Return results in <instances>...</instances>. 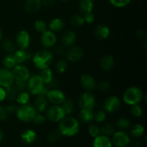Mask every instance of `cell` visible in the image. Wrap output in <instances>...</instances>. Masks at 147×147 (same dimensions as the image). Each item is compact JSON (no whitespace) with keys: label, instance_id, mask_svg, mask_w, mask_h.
I'll return each mask as SVG.
<instances>
[{"label":"cell","instance_id":"1","mask_svg":"<svg viewBox=\"0 0 147 147\" xmlns=\"http://www.w3.org/2000/svg\"><path fill=\"white\" fill-rule=\"evenodd\" d=\"M58 123V131L61 135L65 136H74L78 134L80 131L79 121L73 116H65Z\"/></svg>","mask_w":147,"mask_h":147},{"label":"cell","instance_id":"2","mask_svg":"<svg viewBox=\"0 0 147 147\" xmlns=\"http://www.w3.org/2000/svg\"><path fill=\"white\" fill-rule=\"evenodd\" d=\"M53 59L54 55L52 51H50L47 49H43L34 53L32 56V63L36 68L41 70L50 67Z\"/></svg>","mask_w":147,"mask_h":147},{"label":"cell","instance_id":"3","mask_svg":"<svg viewBox=\"0 0 147 147\" xmlns=\"http://www.w3.org/2000/svg\"><path fill=\"white\" fill-rule=\"evenodd\" d=\"M28 92L34 96H46L48 89L38 74L30 76L27 81Z\"/></svg>","mask_w":147,"mask_h":147},{"label":"cell","instance_id":"4","mask_svg":"<svg viewBox=\"0 0 147 147\" xmlns=\"http://www.w3.org/2000/svg\"><path fill=\"white\" fill-rule=\"evenodd\" d=\"M144 97V93L139 88L131 86L125 90L123 96V100L128 106L139 104Z\"/></svg>","mask_w":147,"mask_h":147},{"label":"cell","instance_id":"5","mask_svg":"<svg viewBox=\"0 0 147 147\" xmlns=\"http://www.w3.org/2000/svg\"><path fill=\"white\" fill-rule=\"evenodd\" d=\"M37 113V111L35 110L34 106L27 103L25 105H22L18 107L16 112V116L20 121L24 123H30L32 122L33 119Z\"/></svg>","mask_w":147,"mask_h":147},{"label":"cell","instance_id":"6","mask_svg":"<svg viewBox=\"0 0 147 147\" xmlns=\"http://www.w3.org/2000/svg\"><path fill=\"white\" fill-rule=\"evenodd\" d=\"M65 116V113L60 105H53L46 109V119L53 123H58Z\"/></svg>","mask_w":147,"mask_h":147},{"label":"cell","instance_id":"7","mask_svg":"<svg viewBox=\"0 0 147 147\" xmlns=\"http://www.w3.org/2000/svg\"><path fill=\"white\" fill-rule=\"evenodd\" d=\"M78 104L80 110H93L96 106V98L91 92L87 90L80 96Z\"/></svg>","mask_w":147,"mask_h":147},{"label":"cell","instance_id":"8","mask_svg":"<svg viewBox=\"0 0 147 147\" xmlns=\"http://www.w3.org/2000/svg\"><path fill=\"white\" fill-rule=\"evenodd\" d=\"M15 81H27L30 77V71L24 64H17L11 69Z\"/></svg>","mask_w":147,"mask_h":147},{"label":"cell","instance_id":"9","mask_svg":"<svg viewBox=\"0 0 147 147\" xmlns=\"http://www.w3.org/2000/svg\"><path fill=\"white\" fill-rule=\"evenodd\" d=\"M65 55L68 61L77 63L81 60L84 56V50L80 46L73 45L68 47L67 51L65 53Z\"/></svg>","mask_w":147,"mask_h":147},{"label":"cell","instance_id":"10","mask_svg":"<svg viewBox=\"0 0 147 147\" xmlns=\"http://www.w3.org/2000/svg\"><path fill=\"white\" fill-rule=\"evenodd\" d=\"M45 96L49 103L53 105H61L66 98L65 93L62 90L56 88L48 90Z\"/></svg>","mask_w":147,"mask_h":147},{"label":"cell","instance_id":"11","mask_svg":"<svg viewBox=\"0 0 147 147\" xmlns=\"http://www.w3.org/2000/svg\"><path fill=\"white\" fill-rule=\"evenodd\" d=\"M129 134L123 131H115L112 135V144L116 147H126L130 143Z\"/></svg>","mask_w":147,"mask_h":147},{"label":"cell","instance_id":"12","mask_svg":"<svg viewBox=\"0 0 147 147\" xmlns=\"http://www.w3.org/2000/svg\"><path fill=\"white\" fill-rule=\"evenodd\" d=\"M104 111L106 113H113L117 112L121 107V100L116 96H111L105 100L103 103Z\"/></svg>","mask_w":147,"mask_h":147},{"label":"cell","instance_id":"13","mask_svg":"<svg viewBox=\"0 0 147 147\" xmlns=\"http://www.w3.org/2000/svg\"><path fill=\"white\" fill-rule=\"evenodd\" d=\"M57 42V36L55 33L51 30H46L42 33L40 37V43L45 49L52 48Z\"/></svg>","mask_w":147,"mask_h":147},{"label":"cell","instance_id":"14","mask_svg":"<svg viewBox=\"0 0 147 147\" xmlns=\"http://www.w3.org/2000/svg\"><path fill=\"white\" fill-rule=\"evenodd\" d=\"M31 43V37L26 30H21L17 34L15 37V44L19 49L27 50Z\"/></svg>","mask_w":147,"mask_h":147},{"label":"cell","instance_id":"15","mask_svg":"<svg viewBox=\"0 0 147 147\" xmlns=\"http://www.w3.org/2000/svg\"><path fill=\"white\" fill-rule=\"evenodd\" d=\"M14 78L11 70L1 67L0 68V86L4 88H7L14 84Z\"/></svg>","mask_w":147,"mask_h":147},{"label":"cell","instance_id":"16","mask_svg":"<svg viewBox=\"0 0 147 147\" xmlns=\"http://www.w3.org/2000/svg\"><path fill=\"white\" fill-rule=\"evenodd\" d=\"M77 40V35L72 30L66 31L61 36V44L63 47H70L74 45Z\"/></svg>","mask_w":147,"mask_h":147},{"label":"cell","instance_id":"17","mask_svg":"<svg viewBox=\"0 0 147 147\" xmlns=\"http://www.w3.org/2000/svg\"><path fill=\"white\" fill-rule=\"evenodd\" d=\"M80 83L82 87L88 91L94 90L96 87V82L94 78L89 74L82 75L80 78Z\"/></svg>","mask_w":147,"mask_h":147},{"label":"cell","instance_id":"18","mask_svg":"<svg viewBox=\"0 0 147 147\" xmlns=\"http://www.w3.org/2000/svg\"><path fill=\"white\" fill-rule=\"evenodd\" d=\"M17 64H24L32 57V55L27 50L19 49L12 53Z\"/></svg>","mask_w":147,"mask_h":147},{"label":"cell","instance_id":"19","mask_svg":"<svg viewBox=\"0 0 147 147\" xmlns=\"http://www.w3.org/2000/svg\"><path fill=\"white\" fill-rule=\"evenodd\" d=\"M42 6V0H26L24 8L27 13L34 14L40 11Z\"/></svg>","mask_w":147,"mask_h":147},{"label":"cell","instance_id":"20","mask_svg":"<svg viewBox=\"0 0 147 147\" xmlns=\"http://www.w3.org/2000/svg\"><path fill=\"white\" fill-rule=\"evenodd\" d=\"M114 57L111 55L106 54L101 57L100 60V66L104 71H110L114 65Z\"/></svg>","mask_w":147,"mask_h":147},{"label":"cell","instance_id":"21","mask_svg":"<svg viewBox=\"0 0 147 147\" xmlns=\"http://www.w3.org/2000/svg\"><path fill=\"white\" fill-rule=\"evenodd\" d=\"M48 103L45 96H37L33 106L37 113H42L48 108Z\"/></svg>","mask_w":147,"mask_h":147},{"label":"cell","instance_id":"22","mask_svg":"<svg viewBox=\"0 0 147 147\" xmlns=\"http://www.w3.org/2000/svg\"><path fill=\"white\" fill-rule=\"evenodd\" d=\"M110 29L108 26L103 25V24H100L97 26V27L95 30V35L96 38L98 39L99 40H105L109 38L110 35Z\"/></svg>","mask_w":147,"mask_h":147},{"label":"cell","instance_id":"23","mask_svg":"<svg viewBox=\"0 0 147 147\" xmlns=\"http://www.w3.org/2000/svg\"><path fill=\"white\" fill-rule=\"evenodd\" d=\"M112 145L113 144L109 136L102 134L94 138L93 144V147H112Z\"/></svg>","mask_w":147,"mask_h":147},{"label":"cell","instance_id":"24","mask_svg":"<svg viewBox=\"0 0 147 147\" xmlns=\"http://www.w3.org/2000/svg\"><path fill=\"white\" fill-rule=\"evenodd\" d=\"M37 139V134L32 129H26L21 134V139L24 144H31Z\"/></svg>","mask_w":147,"mask_h":147},{"label":"cell","instance_id":"25","mask_svg":"<svg viewBox=\"0 0 147 147\" xmlns=\"http://www.w3.org/2000/svg\"><path fill=\"white\" fill-rule=\"evenodd\" d=\"M65 22L60 18H54L49 23V28L53 32H60L65 28Z\"/></svg>","mask_w":147,"mask_h":147},{"label":"cell","instance_id":"26","mask_svg":"<svg viewBox=\"0 0 147 147\" xmlns=\"http://www.w3.org/2000/svg\"><path fill=\"white\" fill-rule=\"evenodd\" d=\"M78 8L82 14L92 12L94 8L93 0H80L78 3Z\"/></svg>","mask_w":147,"mask_h":147},{"label":"cell","instance_id":"27","mask_svg":"<svg viewBox=\"0 0 147 147\" xmlns=\"http://www.w3.org/2000/svg\"><path fill=\"white\" fill-rule=\"evenodd\" d=\"M38 75L41 78L42 80L45 83V85H50L53 81L54 76H53V71L50 67L41 70Z\"/></svg>","mask_w":147,"mask_h":147},{"label":"cell","instance_id":"28","mask_svg":"<svg viewBox=\"0 0 147 147\" xmlns=\"http://www.w3.org/2000/svg\"><path fill=\"white\" fill-rule=\"evenodd\" d=\"M78 117L82 123H88L94 120V112L93 110H80Z\"/></svg>","mask_w":147,"mask_h":147},{"label":"cell","instance_id":"29","mask_svg":"<svg viewBox=\"0 0 147 147\" xmlns=\"http://www.w3.org/2000/svg\"><path fill=\"white\" fill-rule=\"evenodd\" d=\"M1 46H2L3 50L7 54H12L16 50V44L13 40L11 39L6 38L3 39L1 42Z\"/></svg>","mask_w":147,"mask_h":147},{"label":"cell","instance_id":"30","mask_svg":"<svg viewBox=\"0 0 147 147\" xmlns=\"http://www.w3.org/2000/svg\"><path fill=\"white\" fill-rule=\"evenodd\" d=\"M85 24L83 16L81 14H76L72 16L70 19V24L74 28H79Z\"/></svg>","mask_w":147,"mask_h":147},{"label":"cell","instance_id":"31","mask_svg":"<svg viewBox=\"0 0 147 147\" xmlns=\"http://www.w3.org/2000/svg\"><path fill=\"white\" fill-rule=\"evenodd\" d=\"M60 106L63 108L66 116H70L74 110V103H73V99L65 98V100L62 103Z\"/></svg>","mask_w":147,"mask_h":147},{"label":"cell","instance_id":"32","mask_svg":"<svg viewBox=\"0 0 147 147\" xmlns=\"http://www.w3.org/2000/svg\"><path fill=\"white\" fill-rule=\"evenodd\" d=\"M30 100V93H29V92L26 91V90L19 92L18 94H17V98H16L15 99L17 103H18V104H20V106L29 103Z\"/></svg>","mask_w":147,"mask_h":147},{"label":"cell","instance_id":"33","mask_svg":"<svg viewBox=\"0 0 147 147\" xmlns=\"http://www.w3.org/2000/svg\"><path fill=\"white\" fill-rule=\"evenodd\" d=\"M145 131L144 127L142 124H135L131 129L130 134L134 138H140L144 135Z\"/></svg>","mask_w":147,"mask_h":147},{"label":"cell","instance_id":"34","mask_svg":"<svg viewBox=\"0 0 147 147\" xmlns=\"http://www.w3.org/2000/svg\"><path fill=\"white\" fill-rule=\"evenodd\" d=\"M3 65L5 68L11 70L14 66L17 65V63L15 61L14 56L12 54H7L4 57L2 60Z\"/></svg>","mask_w":147,"mask_h":147},{"label":"cell","instance_id":"35","mask_svg":"<svg viewBox=\"0 0 147 147\" xmlns=\"http://www.w3.org/2000/svg\"><path fill=\"white\" fill-rule=\"evenodd\" d=\"M116 131V127L111 123H106L100 128V133L106 136H112Z\"/></svg>","mask_w":147,"mask_h":147},{"label":"cell","instance_id":"36","mask_svg":"<svg viewBox=\"0 0 147 147\" xmlns=\"http://www.w3.org/2000/svg\"><path fill=\"white\" fill-rule=\"evenodd\" d=\"M5 91H6V99H7V100H9V101H14V100H15L19 91L16 88L14 85L7 88H6Z\"/></svg>","mask_w":147,"mask_h":147},{"label":"cell","instance_id":"37","mask_svg":"<svg viewBox=\"0 0 147 147\" xmlns=\"http://www.w3.org/2000/svg\"><path fill=\"white\" fill-rule=\"evenodd\" d=\"M55 71L59 74H63L65 73L67 70V63L66 60L63 59L57 60L55 65Z\"/></svg>","mask_w":147,"mask_h":147},{"label":"cell","instance_id":"38","mask_svg":"<svg viewBox=\"0 0 147 147\" xmlns=\"http://www.w3.org/2000/svg\"><path fill=\"white\" fill-rule=\"evenodd\" d=\"M61 137V134L58 129H53L47 134V140L51 143L57 142Z\"/></svg>","mask_w":147,"mask_h":147},{"label":"cell","instance_id":"39","mask_svg":"<svg viewBox=\"0 0 147 147\" xmlns=\"http://www.w3.org/2000/svg\"><path fill=\"white\" fill-rule=\"evenodd\" d=\"M34 27L36 31L39 33H41V34L42 32H44L45 31H46L47 28V24H46V22L44 20H36V21L34 22Z\"/></svg>","mask_w":147,"mask_h":147},{"label":"cell","instance_id":"40","mask_svg":"<svg viewBox=\"0 0 147 147\" xmlns=\"http://www.w3.org/2000/svg\"><path fill=\"white\" fill-rule=\"evenodd\" d=\"M116 126L120 129H128L131 127V122L128 119L124 117L119 118L116 121Z\"/></svg>","mask_w":147,"mask_h":147},{"label":"cell","instance_id":"41","mask_svg":"<svg viewBox=\"0 0 147 147\" xmlns=\"http://www.w3.org/2000/svg\"><path fill=\"white\" fill-rule=\"evenodd\" d=\"M131 0H109L112 6L116 8H123L131 3Z\"/></svg>","mask_w":147,"mask_h":147},{"label":"cell","instance_id":"42","mask_svg":"<svg viewBox=\"0 0 147 147\" xmlns=\"http://www.w3.org/2000/svg\"><path fill=\"white\" fill-rule=\"evenodd\" d=\"M106 118H107V114L105 111L99 110L94 113V120L97 123H103L106 120Z\"/></svg>","mask_w":147,"mask_h":147},{"label":"cell","instance_id":"43","mask_svg":"<svg viewBox=\"0 0 147 147\" xmlns=\"http://www.w3.org/2000/svg\"><path fill=\"white\" fill-rule=\"evenodd\" d=\"M131 113L133 116L136 118H139L143 115V109L141 106H139V104H136L131 106Z\"/></svg>","mask_w":147,"mask_h":147},{"label":"cell","instance_id":"44","mask_svg":"<svg viewBox=\"0 0 147 147\" xmlns=\"http://www.w3.org/2000/svg\"><path fill=\"white\" fill-rule=\"evenodd\" d=\"M88 133L92 137L96 138L100 135V128L96 124H91L88 127Z\"/></svg>","mask_w":147,"mask_h":147},{"label":"cell","instance_id":"45","mask_svg":"<svg viewBox=\"0 0 147 147\" xmlns=\"http://www.w3.org/2000/svg\"><path fill=\"white\" fill-rule=\"evenodd\" d=\"M46 120H47V119H46L45 116L42 115L41 113H37V114L33 119L32 122L37 125H41L43 124L46 121Z\"/></svg>","mask_w":147,"mask_h":147},{"label":"cell","instance_id":"46","mask_svg":"<svg viewBox=\"0 0 147 147\" xmlns=\"http://www.w3.org/2000/svg\"><path fill=\"white\" fill-rule=\"evenodd\" d=\"M53 54L57 56H61L65 55V50L64 47L63 45H55L53 47Z\"/></svg>","mask_w":147,"mask_h":147},{"label":"cell","instance_id":"47","mask_svg":"<svg viewBox=\"0 0 147 147\" xmlns=\"http://www.w3.org/2000/svg\"><path fill=\"white\" fill-rule=\"evenodd\" d=\"M96 88L98 89V90L100 92H106L110 88V84H109V82L107 81H101L98 83V84H96Z\"/></svg>","mask_w":147,"mask_h":147},{"label":"cell","instance_id":"48","mask_svg":"<svg viewBox=\"0 0 147 147\" xmlns=\"http://www.w3.org/2000/svg\"><path fill=\"white\" fill-rule=\"evenodd\" d=\"M83 19H84L85 23H87V24H92V23H93V22L95 21L96 17H95L94 14H93V12H88L83 14Z\"/></svg>","mask_w":147,"mask_h":147},{"label":"cell","instance_id":"49","mask_svg":"<svg viewBox=\"0 0 147 147\" xmlns=\"http://www.w3.org/2000/svg\"><path fill=\"white\" fill-rule=\"evenodd\" d=\"M14 86L18 90L19 92L24 91L27 89V82L26 81H14Z\"/></svg>","mask_w":147,"mask_h":147},{"label":"cell","instance_id":"50","mask_svg":"<svg viewBox=\"0 0 147 147\" xmlns=\"http://www.w3.org/2000/svg\"><path fill=\"white\" fill-rule=\"evenodd\" d=\"M17 109H18V107L17 106H14V105H9V106L5 107V110L6 112H7V116H9V115H13L14 113L16 114Z\"/></svg>","mask_w":147,"mask_h":147},{"label":"cell","instance_id":"51","mask_svg":"<svg viewBox=\"0 0 147 147\" xmlns=\"http://www.w3.org/2000/svg\"><path fill=\"white\" fill-rule=\"evenodd\" d=\"M56 4L55 0H43L42 1V4L46 8H50L53 7Z\"/></svg>","mask_w":147,"mask_h":147},{"label":"cell","instance_id":"52","mask_svg":"<svg viewBox=\"0 0 147 147\" xmlns=\"http://www.w3.org/2000/svg\"><path fill=\"white\" fill-rule=\"evenodd\" d=\"M7 112H6L5 107L0 105V121H4L7 119Z\"/></svg>","mask_w":147,"mask_h":147},{"label":"cell","instance_id":"53","mask_svg":"<svg viewBox=\"0 0 147 147\" xmlns=\"http://www.w3.org/2000/svg\"><path fill=\"white\" fill-rule=\"evenodd\" d=\"M136 34L139 38H144L146 36V32L143 29H139V30H136Z\"/></svg>","mask_w":147,"mask_h":147},{"label":"cell","instance_id":"54","mask_svg":"<svg viewBox=\"0 0 147 147\" xmlns=\"http://www.w3.org/2000/svg\"><path fill=\"white\" fill-rule=\"evenodd\" d=\"M6 99V91L5 88L0 86V102L3 101Z\"/></svg>","mask_w":147,"mask_h":147},{"label":"cell","instance_id":"55","mask_svg":"<svg viewBox=\"0 0 147 147\" xmlns=\"http://www.w3.org/2000/svg\"><path fill=\"white\" fill-rule=\"evenodd\" d=\"M3 40V32H2V30L1 29V27H0V45H1V41H2Z\"/></svg>","mask_w":147,"mask_h":147},{"label":"cell","instance_id":"56","mask_svg":"<svg viewBox=\"0 0 147 147\" xmlns=\"http://www.w3.org/2000/svg\"><path fill=\"white\" fill-rule=\"evenodd\" d=\"M3 138H4V133H3L2 130L0 129V142L3 140Z\"/></svg>","mask_w":147,"mask_h":147},{"label":"cell","instance_id":"57","mask_svg":"<svg viewBox=\"0 0 147 147\" xmlns=\"http://www.w3.org/2000/svg\"><path fill=\"white\" fill-rule=\"evenodd\" d=\"M60 1H63V2H66V1H70V0H60Z\"/></svg>","mask_w":147,"mask_h":147}]
</instances>
